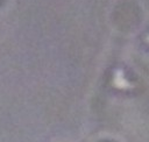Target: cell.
Here are the masks:
<instances>
[{"instance_id": "obj_1", "label": "cell", "mask_w": 149, "mask_h": 142, "mask_svg": "<svg viewBox=\"0 0 149 142\" xmlns=\"http://www.w3.org/2000/svg\"><path fill=\"white\" fill-rule=\"evenodd\" d=\"M146 41L149 43V35H147V36H146Z\"/></svg>"}]
</instances>
